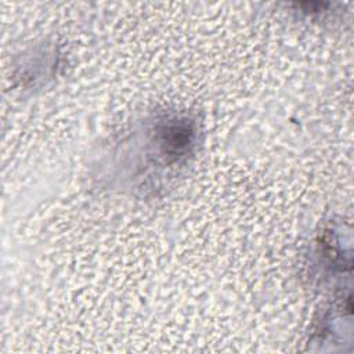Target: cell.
Here are the masks:
<instances>
[{"label": "cell", "mask_w": 354, "mask_h": 354, "mask_svg": "<svg viewBox=\"0 0 354 354\" xmlns=\"http://www.w3.org/2000/svg\"><path fill=\"white\" fill-rule=\"evenodd\" d=\"M194 129L185 120H171L160 130V145L163 153L177 159L185 155L194 142Z\"/></svg>", "instance_id": "obj_1"}]
</instances>
